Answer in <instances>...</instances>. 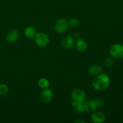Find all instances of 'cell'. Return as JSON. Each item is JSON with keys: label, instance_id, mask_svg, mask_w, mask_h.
Listing matches in <instances>:
<instances>
[{"label": "cell", "instance_id": "6da1fadb", "mask_svg": "<svg viewBox=\"0 0 123 123\" xmlns=\"http://www.w3.org/2000/svg\"><path fill=\"white\" fill-rule=\"evenodd\" d=\"M111 80L109 77L105 73H100L96 76L92 82L94 88L98 91H103L109 86Z\"/></svg>", "mask_w": 123, "mask_h": 123}, {"label": "cell", "instance_id": "7a4b0ae2", "mask_svg": "<svg viewBox=\"0 0 123 123\" xmlns=\"http://www.w3.org/2000/svg\"><path fill=\"white\" fill-rule=\"evenodd\" d=\"M111 56L115 59L120 60L123 58V44L115 43L112 44L109 49Z\"/></svg>", "mask_w": 123, "mask_h": 123}, {"label": "cell", "instance_id": "3957f363", "mask_svg": "<svg viewBox=\"0 0 123 123\" xmlns=\"http://www.w3.org/2000/svg\"><path fill=\"white\" fill-rule=\"evenodd\" d=\"M34 38L36 45L40 48H44L47 46L49 43V37L46 34L43 32L36 34Z\"/></svg>", "mask_w": 123, "mask_h": 123}, {"label": "cell", "instance_id": "277c9868", "mask_svg": "<svg viewBox=\"0 0 123 123\" xmlns=\"http://www.w3.org/2000/svg\"><path fill=\"white\" fill-rule=\"evenodd\" d=\"M69 24L68 21L64 18L59 19L55 22V25H54V29L58 34H64L68 28Z\"/></svg>", "mask_w": 123, "mask_h": 123}, {"label": "cell", "instance_id": "5b68a950", "mask_svg": "<svg viewBox=\"0 0 123 123\" xmlns=\"http://www.w3.org/2000/svg\"><path fill=\"white\" fill-rule=\"evenodd\" d=\"M71 96L73 100L79 102H84L86 98V93L81 89H75L73 90Z\"/></svg>", "mask_w": 123, "mask_h": 123}, {"label": "cell", "instance_id": "8992f818", "mask_svg": "<svg viewBox=\"0 0 123 123\" xmlns=\"http://www.w3.org/2000/svg\"><path fill=\"white\" fill-rule=\"evenodd\" d=\"M54 98V93L49 88L43 89L40 93V99L43 103H49Z\"/></svg>", "mask_w": 123, "mask_h": 123}, {"label": "cell", "instance_id": "52a82bcc", "mask_svg": "<svg viewBox=\"0 0 123 123\" xmlns=\"http://www.w3.org/2000/svg\"><path fill=\"white\" fill-rule=\"evenodd\" d=\"M19 32L16 29H13L9 31L6 36V40L10 43H14L18 40Z\"/></svg>", "mask_w": 123, "mask_h": 123}, {"label": "cell", "instance_id": "ba28073f", "mask_svg": "<svg viewBox=\"0 0 123 123\" xmlns=\"http://www.w3.org/2000/svg\"><path fill=\"white\" fill-rule=\"evenodd\" d=\"M85 111L88 113H92L96 111L97 107V104L94 100H88L84 102Z\"/></svg>", "mask_w": 123, "mask_h": 123}, {"label": "cell", "instance_id": "9c48e42d", "mask_svg": "<svg viewBox=\"0 0 123 123\" xmlns=\"http://www.w3.org/2000/svg\"><path fill=\"white\" fill-rule=\"evenodd\" d=\"M75 41L74 38L72 36H66L61 41V46L64 49H71L74 45Z\"/></svg>", "mask_w": 123, "mask_h": 123}, {"label": "cell", "instance_id": "30bf717a", "mask_svg": "<svg viewBox=\"0 0 123 123\" xmlns=\"http://www.w3.org/2000/svg\"><path fill=\"white\" fill-rule=\"evenodd\" d=\"M91 119L93 123H102L106 120V116L103 112L101 111H94L91 115Z\"/></svg>", "mask_w": 123, "mask_h": 123}, {"label": "cell", "instance_id": "8fae6325", "mask_svg": "<svg viewBox=\"0 0 123 123\" xmlns=\"http://www.w3.org/2000/svg\"><path fill=\"white\" fill-rule=\"evenodd\" d=\"M103 67L97 64L91 65L88 68V70L89 74L92 76H94L102 73L103 72Z\"/></svg>", "mask_w": 123, "mask_h": 123}, {"label": "cell", "instance_id": "7c38bea8", "mask_svg": "<svg viewBox=\"0 0 123 123\" xmlns=\"http://www.w3.org/2000/svg\"><path fill=\"white\" fill-rule=\"evenodd\" d=\"M76 49L80 52L86 51L88 48V44L86 41L84 39H79L74 43Z\"/></svg>", "mask_w": 123, "mask_h": 123}, {"label": "cell", "instance_id": "4fadbf2b", "mask_svg": "<svg viewBox=\"0 0 123 123\" xmlns=\"http://www.w3.org/2000/svg\"><path fill=\"white\" fill-rule=\"evenodd\" d=\"M36 34L37 33H36V29L32 26H27L25 28V30H24V34H25V37L30 39L34 38Z\"/></svg>", "mask_w": 123, "mask_h": 123}, {"label": "cell", "instance_id": "5bb4252c", "mask_svg": "<svg viewBox=\"0 0 123 123\" xmlns=\"http://www.w3.org/2000/svg\"><path fill=\"white\" fill-rule=\"evenodd\" d=\"M72 106L77 112L82 113L85 111L84 102H79L73 100L72 102Z\"/></svg>", "mask_w": 123, "mask_h": 123}, {"label": "cell", "instance_id": "9a60e30c", "mask_svg": "<svg viewBox=\"0 0 123 123\" xmlns=\"http://www.w3.org/2000/svg\"><path fill=\"white\" fill-rule=\"evenodd\" d=\"M37 84L41 89L43 90V89L48 88L49 85H50V83H49V81L48 79L45 78H42L38 80Z\"/></svg>", "mask_w": 123, "mask_h": 123}, {"label": "cell", "instance_id": "2e32d148", "mask_svg": "<svg viewBox=\"0 0 123 123\" xmlns=\"http://www.w3.org/2000/svg\"><path fill=\"white\" fill-rule=\"evenodd\" d=\"M8 86L6 84H0V96H5L8 92Z\"/></svg>", "mask_w": 123, "mask_h": 123}, {"label": "cell", "instance_id": "e0dca14e", "mask_svg": "<svg viewBox=\"0 0 123 123\" xmlns=\"http://www.w3.org/2000/svg\"><path fill=\"white\" fill-rule=\"evenodd\" d=\"M68 24H69V26H71L73 28H76L80 24V21L77 18H73L70 19L68 21Z\"/></svg>", "mask_w": 123, "mask_h": 123}, {"label": "cell", "instance_id": "ac0fdd59", "mask_svg": "<svg viewBox=\"0 0 123 123\" xmlns=\"http://www.w3.org/2000/svg\"><path fill=\"white\" fill-rule=\"evenodd\" d=\"M114 60L112 58L108 57L104 61V65L106 67H111L114 65Z\"/></svg>", "mask_w": 123, "mask_h": 123}, {"label": "cell", "instance_id": "d6986e66", "mask_svg": "<svg viewBox=\"0 0 123 123\" xmlns=\"http://www.w3.org/2000/svg\"><path fill=\"white\" fill-rule=\"evenodd\" d=\"M96 102V104H97V107H102V106L103 105V103H104V102L102 99L101 98H94V99Z\"/></svg>", "mask_w": 123, "mask_h": 123}, {"label": "cell", "instance_id": "ffe728a7", "mask_svg": "<svg viewBox=\"0 0 123 123\" xmlns=\"http://www.w3.org/2000/svg\"><path fill=\"white\" fill-rule=\"evenodd\" d=\"M75 123H84V121H80V120H76V121H75Z\"/></svg>", "mask_w": 123, "mask_h": 123}]
</instances>
